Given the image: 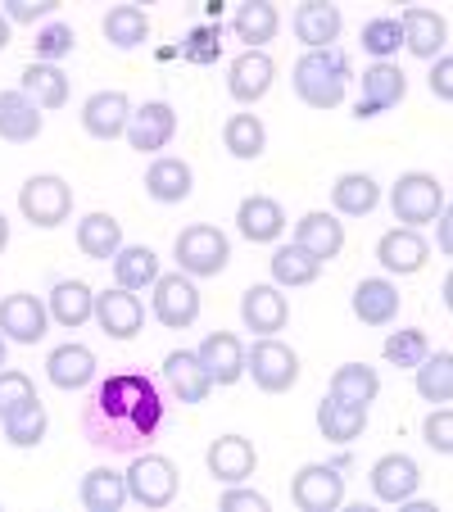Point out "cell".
Here are the masks:
<instances>
[{
	"label": "cell",
	"instance_id": "cell-16",
	"mask_svg": "<svg viewBox=\"0 0 453 512\" xmlns=\"http://www.w3.org/2000/svg\"><path fill=\"white\" fill-rule=\"evenodd\" d=\"M408 96V78H404V68L395 64H372L363 73V96H358V118H376V114H386V109H395L399 100Z\"/></svg>",
	"mask_w": 453,
	"mask_h": 512
},
{
	"label": "cell",
	"instance_id": "cell-25",
	"mask_svg": "<svg viewBox=\"0 0 453 512\" xmlns=\"http://www.w3.org/2000/svg\"><path fill=\"white\" fill-rule=\"evenodd\" d=\"M295 245H304V250L313 254V259H336L340 250H345V223H340L336 213H322V209H313V213H304L295 223Z\"/></svg>",
	"mask_w": 453,
	"mask_h": 512
},
{
	"label": "cell",
	"instance_id": "cell-5",
	"mask_svg": "<svg viewBox=\"0 0 453 512\" xmlns=\"http://www.w3.org/2000/svg\"><path fill=\"white\" fill-rule=\"evenodd\" d=\"M173 254H177V268H182L186 277H218V272L232 263V245H227V236L209 223L186 227V232L177 236Z\"/></svg>",
	"mask_w": 453,
	"mask_h": 512
},
{
	"label": "cell",
	"instance_id": "cell-46",
	"mask_svg": "<svg viewBox=\"0 0 453 512\" xmlns=\"http://www.w3.org/2000/svg\"><path fill=\"white\" fill-rule=\"evenodd\" d=\"M404 46V32H399V19H372L363 23V50L367 55H376L381 64H386L395 50Z\"/></svg>",
	"mask_w": 453,
	"mask_h": 512
},
{
	"label": "cell",
	"instance_id": "cell-2",
	"mask_svg": "<svg viewBox=\"0 0 453 512\" xmlns=\"http://www.w3.org/2000/svg\"><path fill=\"white\" fill-rule=\"evenodd\" d=\"M349 59L340 46L327 50H309V55L295 64V96L309 109H336L349 91Z\"/></svg>",
	"mask_w": 453,
	"mask_h": 512
},
{
	"label": "cell",
	"instance_id": "cell-50",
	"mask_svg": "<svg viewBox=\"0 0 453 512\" xmlns=\"http://www.w3.org/2000/svg\"><path fill=\"white\" fill-rule=\"evenodd\" d=\"M218 508H222V512H268L272 503H268V494H259V490H241V485H227V494L218 499Z\"/></svg>",
	"mask_w": 453,
	"mask_h": 512
},
{
	"label": "cell",
	"instance_id": "cell-37",
	"mask_svg": "<svg viewBox=\"0 0 453 512\" xmlns=\"http://www.w3.org/2000/svg\"><path fill=\"white\" fill-rule=\"evenodd\" d=\"M114 277L123 290H145L159 281V254L150 250V245H123V250L114 254Z\"/></svg>",
	"mask_w": 453,
	"mask_h": 512
},
{
	"label": "cell",
	"instance_id": "cell-8",
	"mask_svg": "<svg viewBox=\"0 0 453 512\" xmlns=\"http://www.w3.org/2000/svg\"><path fill=\"white\" fill-rule=\"evenodd\" d=\"M290 499L299 512H336L345 503V476L336 463H309L290 476Z\"/></svg>",
	"mask_w": 453,
	"mask_h": 512
},
{
	"label": "cell",
	"instance_id": "cell-48",
	"mask_svg": "<svg viewBox=\"0 0 453 512\" xmlns=\"http://www.w3.org/2000/svg\"><path fill=\"white\" fill-rule=\"evenodd\" d=\"M422 435H426V445H431L435 454L449 458V454H453V413H449V408H444V404L431 408V417H426Z\"/></svg>",
	"mask_w": 453,
	"mask_h": 512
},
{
	"label": "cell",
	"instance_id": "cell-17",
	"mask_svg": "<svg viewBox=\"0 0 453 512\" xmlns=\"http://www.w3.org/2000/svg\"><path fill=\"white\" fill-rule=\"evenodd\" d=\"M399 32H404V46L413 50L417 59H440L444 46H449V23L435 10H422V5H408L399 14Z\"/></svg>",
	"mask_w": 453,
	"mask_h": 512
},
{
	"label": "cell",
	"instance_id": "cell-6",
	"mask_svg": "<svg viewBox=\"0 0 453 512\" xmlns=\"http://www.w3.org/2000/svg\"><path fill=\"white\" fill-rule=\"evenodd\" d=\"M127 499L141 508H168L177 499V467L164 454H132V467L123 472Z\"/></svg>",
	"mask_w": 453,
	"mask_h": 512
},
{
	"label": "cell",
	"instance_id": "cell-54",
	"mask_svg": "<svg viewBox=\"0 0 453 512\" xmlns=\"http://www.w3.org/2000/svg\"><path fill=\"white\" fill-rule=\"evenodd\" d=\"M10 46V19H5V14H0V50Z\"/></svg>",
	"mask_w": 453,
	"mask_h": 512
},
{
	"label": "cell",
	"instance_id": "cell-27",
	"mask_svg": "<svg viewBox=\"0 0 453 512\" xmlns=\"http://www.w3.org/2000/svg\"><path fill=\"white\" fill-rule=\"evenodd\" d=\"M340 28H345V19H340V10L336 5H327V0H309V5H299L295 10V37L304 41L309 50L336 46Z\"/></svg>",
	"mask_w": 453,
	"mask_h": 512
},
{
	"label": "cell",
	"instance_id": "cell-1",
	"mask_svg": "<svg viewBox=\"0 0 453 512\" xmlns=\"http://www.w3.org/2000/svg\"><path fill=\"white\" fill-rule=\"evenodd\" d=\"M168 422L164 381L150 372H114L82 404V435L100 454H145Z\"/></svg>",
	"mask_w": 453,
	"mask_h": 512
},
{
	"label": "cell",
	"instance_id": "cell-44",
	"mask_svg": "<svg viewBox=\"0 0 453 512\" xmlns=\"http://www.w3.org/2000/svg\"><path fill=\"white\" fill-rule=\"evenodd\" d=\"M426 354H431L426 331L404 327V331H390V336H386V363H395V368H417Z\"/></svg>",
	"mask_w": 453,
	"mask_h": 512
},
{
	"label": "cell",
	"instance_id": "cell-51",
	"mask_svg": "<svg viewBox=\"0 0 453 512\" xmlns=\"http://www.w3.org/2000/svg\"><path fill=\"white\" fill-rule=\"evenodd\" d=\"M431 91H435V100H453V59H449V55L435 59V68H431Z\"/></svg>",
	"mask_w": 453,
	"mask_h": 512
},
{
	"label": "cell",
	"instance_id": "cell-38",
	"mask_svg": "<svg viewBox=\"0 0 453 512\" xmlns=\"http://www.w3.org/2000/svg\"><path fill=\"white\" fill-rule=\"evenodd\" d=\"M272 281L277 286H313V281L322 277V259H313L304 245H281L277 254H272Z\"/></svg>",
	"mask_w": 453,
	"mask_h": 512
},
{
	"label": "cell",
	"instance_id": "cell-41",
	"mask_svg": "<svg viewBox=\"0 0 453 512\" xmlns=\"http://www.w3.org/2000/svg\"><path fill=\"white\" fill-rule=\"evenodd\" d=\"M222 145L236 159H259L268 150V127L259 123V114H232L227 127H222Z\"/></svg>",
	"mask_w": 453,
	"mask_h": 512
},
{
	"label": "cell",
	"instance_id": "cell-39",
	"mask_svg": "<svg viewBox=\"0 0 453 512\" xmlns=\"http://www.w3.org/2000/svg\"><path fill=\"white\" fill-rule=\"evenodd\" d=\"M100 28H105V41L114 50H136V46H145V37H150V19H145L141 5H114Z\"/></svg>",
	"mask_w": 453,
	"mask_h": 512
},
{
	"label": "cell",
	"instance_id": "cell-4",
	"mask_svg": "<svg viewBox=\"0 0 453 512\" xmlns=\"http://www.w3.org/2000/svg\"><path fill=\"white\" fill-rule=\"evenodd\" d=\"M245 372L254 377V386L268 395H286L299 381V354L290 345H281L277 336H259L245 349Z\"/></svg>",
	"mask_w": 453,
	"mask_h": 512
},
{
	"label": "cell",
	"instance_id": "cell-36",
	"mask_svg": "<svg viewBox=\"0 0 453 512\" xmlns=\"http://www.w3.org/2000/svg\"><path fill=\"white\" fill-rule=\"evenodd\" d=\"M127 503V481L114 467H91L82 476V508L87 512H118Z\"/></svg>",
	"mask_w": 453,
	"mask_h": 512
},
{
	"label": "cell",
	"instance_id": "cell-26",
	"mask_svg": "<svg viewBox=\"0 0 453 512\" xmlns=\"http://www.w3.org/2000/svg\"><path fill=\"white\" fill-rule=\"evenodd\" d=\"M46 377L59 390H82L96 381V354L87 345H59L46 358Z\"/></svg>",
	"mask_w": 453,
	"mask_h": 512
},
{
	"label": "cell",
	"instance_id": "cell-45",
	"mask_svg": "<svg viewBox=\"0 0 453 512\" xmlns=\"http://www.w3.org/2000/svg\"><path fill=\"white\" fill-rule=\"evenodd\" d=\"M32 399H37V386H32L28 372L0 368V422H5V417H14L19 408H28Z\"/></svg>",
	"mask_w": 453,
	"mask_h": 512
},
{
	"label": "cell",
	"instance_id": "cell-32",
	"mask_svg": "<svg viewBox=\"0 0 453 512\" xmlns=\"http://www.w3.org/2000/svg\"><path fill=\"white\" fill-rule=\"evenodd\" d=\"M277 28H281V14L272 0H245V5H236V14H232V32L241 41H250V50L268 46V41L277 37Z\"/></svg>",
	"mask_w": 453,
	"mask_h": 512
},
{
	"label": "cell",
	"instance_id": "cell-35",
	"mask_svg": "<svg viewBox=\"0 0 453 512\" xmlns=\"http://www.w3.org/2000/svg\"><path fill=\"white\" fill-rule=\"evenodd\" d=\"M19 91L37 109H64L68 105V78L55 64H37V59H32V64L23 68V87Z\"/></svg>",
	"mask_w": 453,
	"mask_h": 512
},
{
	"label": "cell",
	"instance_id": "cell-30",
	"mask_svg": "<svg viewBox=\"0 0 453 512\" xmlns=\"http://www.w3.org/2000/svg\"><path fill=\"white\" fill-rule=\"evenodd\" d=\"M78 245L87 259L114 263V254L123 250V223H118L114 213H87L78 223Z\"/></svg>",
	"mask_w": 453,
	"mask_h": 512
},
{
	"label": "cell",
	"instance_id": "cell-9",
	"mask_svg": "<svg viewBox=\"0 0 453 512\" xmlns=\"http://www.w3.org/2000/svg\"><path fill=\"white\" fill-rule=\"evenodd\" d=\"M155 318L168 331H186L200 318V290L186 272H168V277L155 281Z\"/></svg>",
	"mask_w": 453,
	"mask_h": 512
},
{
	"label": "cell",
	"instance_id": "cell-49",
	"mask_svg": "<svg viewBox=\"0 0 453 512\" xmlns=\"http://www.w3.org/2000/svg\"><path fill=\"white\" fill-rule=\"evenodd\" d=\"M59 10V0H5V19H10V28L14 23H37V19H46V14H55Z\"/></svg>",
	"mask_w": 453,
	"mask_h": 512
},
{
	"label": "cell",
	"instance_id": "cell-55",
	"mask_svg": "<svg viewBox=\"0 0 453 512\" xmlns=\"http://www.w3.org/2000/svg\"><path fill=\"white\" fill-rule=\"evenodd\" d=\"M0 368H5V336H0Z\"/></svg>",
	"mask_w": 453,
	"mask_h": 512
},
{
	"label": "cell",
	"instance_id": "cell-21",
	"mask_svg": "<svg viewBox=\"0 0 453 512\" xmlns=\"http://www.w3.org/2000/svg\"><path fill=\"white\" fill-rule=\"evenodd\" d=\"M127 118H132V100L123 91H96V96L82 105V127L96 141H118L127 132Z\"/></svg>",
	"mask_w": 453,
	"mask_h": 512
},
{
	"label": "cell",
	"instance_id": "cell-12",
	"mask_svg": "<svg viewBox=\"0 0 453 512\" xmlns=\"http://www.w3.org/2000/svg\"><path fill=\"white\" fill-rule=\"evenodd\" d=\"M195 358H200L204 377H209L213 386H236V381L245 377V345L232 336V331L204 336V345L195 349Z\"/></svg>",
	"mask_w": 453,
	"mask_h": 512
},
{
	"label": "cell",
	"instance_id": "cell-22",
	"mask_svg": "<svg viewBox=\"0 0 453 512\" xmlns=\"http://www.w3.org/2000/svg\"><path fill=\"white\" fill-rule=\"evenodd\" d=\"M241 318L254 336H277L290 318V304L281 295V286H250L241 295Z\"/></svg>",
	"mask_w": 453,
	"mask_h": 512
},
{
	"label": "cell",
	"instance_id": "cell-33",
	"mask_svg": "<svg viewBox=\"0 0 453 512\" xmlns=\"http://www.w3.org/2000/svg\"><path fill=\"white\" fill-rule=\"evenodd\" d=\"M91 313H96V295H91L87 281H59V286L50 290V318H55L59 327L78 331L82 322H91Z\"/></svg>",
	"mask_w": 453,
	"mask_h": 512
},
{
	"label": "cell",
	"instance_id": "cell-52",
	"mask_svg": "<svg viewBox=\"0 0 453 512\" xmlns=\"http://www.w3.org/2000/svg\"><path fill=\"white\" fill-rule=\"evenodd\" d=\"M435 241H440V250H444V254L453 250V218H449V209H444L440 218H435Z\"/></svg>",
	"mask_w": 453,
	"mask_h": 512
},
{
	"label": "cell",
	"instance_id": "cell-20",
	"mask_svg": "<svg viewBox=\"0 0 453 512\" xmlns=\"http://www.w3.org/2000/svg\"><path fill=\"white\" fill-rule=\"evenodd\" d=\"M164 390L177 399V404H204L213 381L204 377L200 358H195L191 349H173V354L164 358Z\"/></svg>",
	"mask_w": 453,
	"mask_h": 512
},
{
	"label": "cell",
	"instance_id": "cell-10",
	"mask_svg": "<svg viewBox=\"0 0 453 512\" xmlns=\"http://www.w3.org/2000/svg\"><path fill=\"white\" fill-rule=\"evenodd\" d=\"M123 136L132 141V150H141V155H155V150H164V145L177 136L173 105H168V100H145L141 109H132Z\"/></svg>",
	"mask_w": 453,
	"mask_h": 512
},
{
	"label": "cell",
	"instance_id": "cell-19",
	"mask_svg": "<svg viewBox=\"0 0 453 512\" xmlns=\"http://www.w3.org/2000/svg\"><path fill=\"white\" fill-rule=\"evenodd\" d=\"M376 259H381L386 272H395V277H413V272L426 268L431 245H426L413 227H395V232H386L381 241H376Z\"/></svg>",
	"mask_w": 453,
	"mask_h": 512
},
{
	"label": "cell",
	"instance_id": "cell-3",
	"mask_svg": "<svg viewBox=\"0 0 453 512\" xmlns=\"http://www.w3.org/2000/svg\"><path fill=\"white\" fill-rule=\"evenodd\" d=\"M390 209H395V218L404 227H426L435 223L444 209H449V195H444V182L431 173H404L395 182V191H390Z\"/></svg>",
	"mask_w": 453,
	"mask_h": 512
},
{
	"label": "cell",
	"instance_id": "cell-14",
	"mask_svg": "<svg viewBox=\"0 0 453 512\" xmlns=\"http://www.w3.org/2000/svg\"><path fill=\"white\" fill-rule=\"evenodd\" d=\"M272 78H277V64H272L268 50H245V55L232 59V73H227V91L241 105H259L272 91Z\"/></svg>",
	"mask_w": 453,
	"mask_h": 512
},
{
	"label": "cell",
	"instance_id": "cell-24",
	"mask_svg": "<svg viewBox=\"0 0 453 512\" xmlns=\"http://www.w3.org/2000/svg\"><path fill=\"white\" fill-rule=\"evenodd\" d=\"M236 227H241L245 241L254 245H272L281 232H286V213L272 195H245L241 209H236Z\"/></svg>",
	"mask_w": 453,
	"mask_h": 512
},
{
	"label": "cell",
	"instance_id": "cell-40",
	"mask_svg": "<svg viewBox=\"0 0 453 512\" xmlns=\"http://www.w3.org/2000/svg\"><path fill=\"white\" fill-rule=\"evenodd\" d=\"M413 372H417V395H422L426 404H449L453 399V354L449 349L426 354Z\"/></svg>",
	"mask_w": 453,
	"mask_h": 512
},
{
	"label": "cell",
	"instance_id": "cell-28",
	"mask_svg": "<svg viewBox=\"0 0 453 512\" xmlns=\"http://www.w3.org/2000/svg\"><path fill=\"white\" fill-rule=\"evenodd\" d=\"M41 127H46V118L23 91H0V141H37Z\"/></svg>",
	"mask_w": 453,
	"mask_h": 512
},
{
	"label": "cell",
	"instance_id": "cell-11",
	"mask_svg": "<svg viewBox=\"0 0 453 512\" xmlns=\"http://www.w3.org/2000/svg\"><path fill=\"white\" fill-rule=\"evenodd\" d=\"M46 322L50 309L37 300V295H5L0 300V336L5 340H19V345H37L46 336Z\"/></svg>",
	"mask_w": 453,
	"mask_h": 512
},
{
	"label": "cell",
	"instance_id": "cell-18",
	"mask_svg": "<svg viewBox=\"0 0 453 512\" xmlns=\"http://www.w3.org/2000/svg\"><path fill=\"white\" fill-rule=\"evenodd\" d=\"M209 476L222 485H241L254 476V467H259V454H254V445L245 440V435H222V440H213L209 445Z\"/></svg>",
	"mask_w": 453,
	"mask_h": 512
},
{
	"label": "cell",
	"instance_id": "cell-47",
	"mask_svg": "<svg viewBox=\"0 0 453 512\" xmlns=\"http://www.w3.org/2000/svg\"><path fill=\"white\" fill-rule=\"evenodd\" d=\"M73 28L68 23H46V28L37 32V41H32V50H37V64H55V59L73 55Z\"/></svg>",
	"mask_w": 453,
	"mask_h": 512
},
{
	"label": "cell",
	"instance_id": "cell-31",
	"mask_svg": "<svg viewBox=\"0 0 453 512\" xmlns=\"http://www.w3.org/2000/svg\"><path fill=\"white\" fill-rule=\"evenodd\" d=\"M318 426L327 440H336V445H349V440H358V435L367 431V408L363 404H349V399H336L327 395L318 404Z\"/></svg>",
	"mask_w": 453,
	"mask_h": 512
},
{
	"label": "cell",
	"instance_id": "cell-42",
	"mask_svg": "<svg viewBox=\"0 0 453 512\" xmlns=\"http://www.w3.org/2000/svg\"><path fill=\"white\" fill-rule=\"evenodd\" d=\"M331 395L367 408L381 395V377H376V368H367V363H345V368H336V377H331Z\"/></svg>",
	"mask_w": 453,
	"mask_h": 512
},
{
	"label": "cell",
	"instance_id": "cell-15",
	"mask_svg": "<svg viewBox=\"0 0 453 512\" xmlns=\"http://www.w3.org/2000/svg\"><path fill=\"white\" fill-rule=\"evenodd\" d=\"M372 494L381 503H413L417 485H422V472H417V463L408 454H386L372 463Z\"/></svg>",
	"mask_w": 453,
	"mask_h": 512
},
{
	"label": "cell",
	"instance_id": "cell-13",
	"mask_svg": "<svg viewBox=\"0 0 453 512\" xmlns=\"http://www.w3.org/2000/svg\"><path fill=\"white\" fill-rule=\"evenodd\" d=\"M91 318L100 322L105 336L132 340V336H141V327H145V304L136 300L132 290L114 286V290H105V295H96V313H91Z\"/></svg>",
	"mask_w": 453,
	"mask_h": 512
},
{
	"label": "cell",
	"instance_id": "cell-23",
	"mask_svg": "<svg viewBox=\"0 0 453 512\" xmlns=\"http://www.w3.org/2000/svg\"><path fill=\"white\" fill-rule=\"evenodd\" d=\"M354 318L363 327H390L399 318V286L386 277H363L354 286Z\"/></svg>",
	"mask_w": 453,
	"mask_h": 512
},
{
	"label": "cell",
	"instance_id": "cell-43",
	"mask_svg": "<svg viewBox=\"0 0 453 512\" xmlns=\"http://www.w3.org/2000/svg\"><path fill=\"white\" fill-rule=\"evenodd\" d=\"M46 426H50L46 404H41V399H32L28 408H19L14 417H5V440H10L14 449H37L41 440H46Z\"/></svg>",
	"mask_w": 453,
	"mask_h": 512
},
{
	"label": "cell",
	"instance_id": "cell-34",
	"mask_svg": "<svg viewBox=\"0 0 453 512\" xmlns=\"http://www.w3.org/2000/svg\"><path fill=\"white\" fill-rule=\"evenodd\" d=\"M331 204H336V213H345V218H367V213L381 204V186L367 173H345L331 186Z\"/></svg>",
	"mask_w": 453,
	"mask_h": 512
},
{
	"label": "cell",
	"instance_id": "cell-7",
	"mask_svg": "<svg viewBox=\"0 0 453 512\" xmlns=\"http://www.w3.org/2000/svg\"><path fill=\"white\" fill-rule=\"evenodd\" d=\"M19 209L32 227H59L68 213H73V186L55 173H37V177L23 182Z\"/></svg>",
	"mask_w": 453,
	"mask_h": 512
},
{
	"label": "cell",
	"instance_id": "cell-53",
	"mask_svg": "<svg viewBox=\"0 0 453 512\" xmlns=\"http://www.w3.org/2000/svg\"><path fill=\"white\" fill-rule=\"evenodd\" d=\"M5 245H10V218L0 213V250H5Z\"/></svg>",
	"mask_w": 453,
	"mask_h": 512
},
{
	"label": "cell",
	"instance_id": "cell-29",
	"mask_svg": "<svg viewBox=\"0 0 453 512\" xmlns=\"http://www.w3.org/2000/svg\"><path fill=\"white\" fill-rule=\"evenodd\" d=\"M195 186V173L186 159H155L145 168V195L159 204H182Z\"/></svg>",
	"mask_w": 453,
	"mask_h": 512
}]
</instances>
